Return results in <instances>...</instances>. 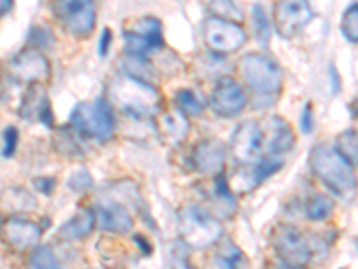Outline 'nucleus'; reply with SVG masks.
<instances>
[{
    "instance_id": "f257e3e1",
    "label": "nucleus",
    "mask_w": 358,
    "mask_h": 269,
    "mask_svg": "<svg viewBox=\"0 0 358 269\" xmlns=\"http://www.w3.org/2000/svg\"><path fill=\"white\" fill-rule=\"evenodd\" d=\"M310 167L313 174L341 200H353L358 188V179L353 167L342 158L334 147L315 146L310 153Z\"/></svg>"
},
{
    "instance_id": "f03ea898",
    "label": "nucleus",
    "mask_w": 358,
    "mask_h": 269,
    "mask_svg": "<svg viewBox=\"0 0 358 269\" xmlns=\"http://www.w3.org/2000/svg\"><path fill=\"white\" fill-rule=\"evenodd\" d=\"M108 99L131 117H151L159 108V94L143 79L122 74L108 86Z\"/></svg>"
},
{
    "instance_id": "7ed1b4c3",
    "label": "nucleus",
    "mask_w": 358,
    "mask_h": 269,
    "mask_svg": "<svg viewBox=\"0 0 358 269\" xmlns=\"http://www.w3.org/2000/svg\"><path fill=\"white\" fill-rule=\"evenodd\" d=\"M70 126L88 139L101 140V142L111 139L115 131V118L110 102L104 99L81 102L73 108L70 115Z\"/></svg>"
},
{
    "instance_id": "20e7f679",
    "label": "nucleus",
    "mask_w": 358,
    "mask_h": 269,
    "mask_svg": "<svg viewBox=\"0 0 358 269\" xmlns=\"http://www.w3.org/2000/svg\"><path fill=\"white\" fill-rule=\"evenodd\" d=\"M179 232L188 248L201 249L219 239L222 226L199 205H188L179 212Z\"/></svg>"
},
{
    "instance_id": "39448f33",
    "label": "nucleus",
    "mask_w": 358,
    "mask_h": 269,
    "mask_svg": "<svg viewBox=\"0 0 358 269\" xmlns=\"http://www.w3.org/2000/svg\"><path fill=\"white\" fill-rule=\"evenodd\" d=\"M238 72L255 92L262 95L276 94L283 83V74L274 60L260 53L245 54L238 63Z\"/></svg>"
},
{
    "instance_id": "423d86ee",
    "label": "nucleus",
    "mask_w": 358,
    "mask_h": 269,
    "mask_svg": "<svg viewBox=\"0 0 358 269\" xmlns=\"http://www.w3.org/2000/svg\"><path fill=\"white\" fill-rule=\"evenodd\" d=\"M129 56L143 57L145 54L156 53L163 47L162 22L155 17H143L134 20L124 33Z\"/></svg>"
},
{
    "instance_id": "0eeeda50",
    "label": "nucleus",
    "mask_w": 358,
    "mask_h": 269,
    "mask_svg": "<svg viewBox=\"0 0 358 269\" xmlns=\"http://www.w3.org/2000/svg\"><path fill=\"white\" fill-rule=\"evenodd\" d=\"M274 248L281 261L290 268H301L312 257V246L308 237L289 224H283L274 233Z\"/></svg>"
},
{
    "instance_id": "6e6552de",
    "label": "nucleus",
    "mask_w": 358,
    "mask_h": 269,
    "mask_svg": "<svg viewBox=\"0 0 358 269\" xmlns=\"http://www.w3.org/2000/svg\"><path fill=\"white\" fill-rule=\"evenodd\" d=\"M245 31L233 20L210 17L204 24V40L208 47L215 53L228 54L241 49L245 43Z\"/></svg>"
},
{
    "instance_id": "1a4fd4ad",
    "label": "nucleus",
    "mask_w": 358,
    "mask_h": 269,
    "mask_svg": "<svg viewBox=\"0 0 358 269\" xmlns=\"http://www.w3.org/2000/svg\"><path fill=\"white\" fill-rule=\"evenodd\" d=\"M231 151L236 162L255 163L265 158L264 131L257 120H248L236 127L231 139Z\"/></svg>"
},
{
    "instance_id": "9d476101",
    "label": "nucleus",
    "mask_w": 358,
    "mask_h": 269,
    "mask_svg": "<svg viewBox=\"0 0 358 269\" xmlns=\"http://www.w3.org/2000/svg\"><path fill=\"white\" fill-rule=\"evenodd\" d=\"M54 13L63 22L69 33L73 36L85 38L94 31L95 25V6L94 2L83 0V2H57L54 4Z\"/></svg>"
},
{
    "instance_id": "9b49d317",
    "label": "nucleus",
    "mask_w": 358,
    "mask_h": 269,
    "mask_svg": "<svg viewBox=\"0 0 358 269\" xmlns=\"http://www.w3.org/2000/svg\"><path fill=\"white\" fill-rule=\"evenodd\" d=\"M8 69L13 78H17L18 81L31 83V85L45 81L50 74L47 57L34 47H27V49L20 50L17 56H13Z\"/></svg>"
},
{
    "instance_id": "f8f14e48",
    "label": "nucleus",
    "mask_w": 358,
    "mask_h": 269,
    "mask_svg": "<svg viewBox=\"0 0 358 269\" xmlns=\"http://www.w3.org/2000/svg\"><path fill=\"white\" fill-rule=\"evenodd\" d=\"M248 104L245 92L233 78H222L213 88L210 97V106L220 117H235L241 113Z\"/></svg>"
},
{
    "instance_id": "ddd939ff",
    "label": "nucleus",
    "mask_w": 358,
    "mask_h": 269,
    "mask_svg": "<svg viewBox=\"0 0 358 269\" xmlns=\"http://www.w3.org/2000/svg\"><path fill=\"white\" fill-rule=\"evenodd\" d=\"M313 18L308 2H280L274 6V24L281 36L290 38L297 34Z\"/></svg>"
},
{
    "instance_id": "4468645a",
    "label": "nucleus",
    "mask_w": 358,
    "mask_h": 269,
    "mask_svg": "<svg viewBox=\"0 0 358 269\" xmlns=\"http://www.w3.org/2000/svg\"><path fill=\"white\" fill-rule=\"evenodd\" d=\"M262 131H264V151L265 156H280L290 151L296 144V137L285 118L273 115L262 120Z\"/></svg>"
},
{
    "instance_id": "2eb2a0df",
    "label": "nucleus",
    "mask_w": 358,
    "mask_h": 269,
    "mask_svg": "<svg viewBox=\"0 0 358 269\" xmlns=\"http://www.w3.org/2000/svg\"><path fill=\"white\" fill-rule=\"evenodd\" d=\"M194 160V167L201 174L217 176L224 171V163H226V149L224 144L215 139L201 140L192 153Z\"/></svg>"
},
{
    "instance_id": "dca6fc26",
    "label": "nucleus",
    "mask_w": 358,
    "mask_h": 269,
    "mask_svg": "<svg viewBox=\"0 0 358 269\" xmlns=\"http://www.w3.org/2000/svg\"><path fill=\"white\" fill-rule=\"evenodd\" d=\"M20 115L25 120H40V123L50 126L52 124V110L43 86L40 83L31 85L24 94L20 104Z\"/></svg>"
},
{
    "instance_id": "f3484780",
    "label": "nucleus",
    "mask_w": 358,
    "mask_h": 269,
    "mask_svg": "<svg viewBox=\"0 0 358 269\" xmlns=\"http://www.w3.org/2000/svg\"><path fill=\"white\" fill-rule=\"evenodd\" d=\"M6 241L15 249H27L36 246L41 239V228L36 223L22 217H11L4 226Z\"/></svg>"
},
{
    "instance_id": "a211bd4d",
    "label": "nucleus",
    "mask_w": 358,
    "mask_h": 269,
    "mask_svg": "<svg viewBox=\"0 0 358 269\" xmlns=\"http://www.w3.org/2000/svg\"><path fill=\"white\" fill-rule=\"evenodd\" d=\"M156 130L162 134V140L167 144H179L183 142L188 137V118L179 108H172V110L163 111L156 120Z\"/></svg>"
},
{
    "instance_id": "6ab92c4d",
    "label": "nucleus",
    "mask_w": 358,
    "mask_h": 269,
    "mask_svg": "<svg viewBox=\"0 0 358 269\" xmlns=\"http://www.w3.org/2000/svg\"><path fill=\"white\" fill-rule=\"evenodd\" d=\"M97 219L104 230L115 233H127L133 230V217L120 203H102L97 207Z\"/></svg>"
},
{
    "instance_id": "aec40b11",
    "label": "nucleus",
    "mask_w": 358,
    "mask_h": 269,
    "mask_svg": "<svg viewBox=\"0 0 358 269\" xmlns=\"http://www.w3.org/2000/svg\"><path fill=\"white\" fill-rule=\"evenodd\" d=\"M95 219L97 217H95L94 210L83 208V210H79V214H76L69 223H65L59 228V237L66 239V241H81V239L92 233L95 226Z\"/></svg>"
},
{
    "instance_id": "412c9836",
    "label": "nucleus",
    "mask_w": 358,
    "mask_h": 269,
    "mask_svg": "<svg viewBox=\"0 0 358 269\" xmlns=\"http://www.w3.org/2000/svg\"><path fill=\"white\" fill-rule=\"evenodd\" d=\"M335 151L350 163L351 167H358V131L346 130L337 137Z\"/></svg>"
},
{
    "instance_id": "4be33fe9",
    "label": "nucleus",
    "mask_w": 358,
    "mask_h": 269,
    "mask_svg": "<svg viewBox=\"0 0 358 269\" xmlns=\"http://www.w3.org/2000/svg\"><path fill=\"white\" fill-rule=\"evenodd\" d=\"M334 200L328 198L326 194H315L306 201V216L312 221H322L326 217H330L334 212Z\"/></svg>"
},
{
    "instance_id": "5701e85b",
    "label": "nucleus",
    "mask_w": 358,
    "mask_h": 269,
    "mask_svg": "<svg viewBox=\"0 0 358 269\" xmlns=\"http://www.w3.org/2000/svg\"><path fill=\"white\" fill-rule=\"evenodd\" d=\"M31 269H62V264L49 246H38L31 255Z\"/></svg>"
},
{
    "instance_id": "b1692460",
    "label": "nucleus",
    "mask_w": 358,
    "mask_h": 269,
    "mask_svg": "<svg viewBox=\"0 0 358 269\" xmlns=\"http://www.w3.org/2000/svg\"><path fill=\"white\" fill-rule=\"evenodd\" d=\"M252 27H255L258 41L262 45H267L271 40V24H268L267 13L260 4L252 6Z\"/></svg>"
},
{
    "instance_id": "393cba45",
    "label": "nucleus",
    "mask_w": 358,
    "mask_h": 269,
    "mask_svg": "<svg viewBox=\"0 0 358 269\" xmlns=\"http://www.w3.org/2000/svg\"><path fill=\"white\" fill-rule=\"evenodd\" d=\"M176 102H178V108L183 113L194 115V117L203 113V102L199 101V97L192 90H179L176 94Z\"/></svg>"
},
{
    "instance_id": "a878e982",
    "label": "nucleus",
    "mask_w": 358,
    "mask_h": 269,
    "mask_svg": "<svg viewBox=\"0 0 358 269\" xmlns=\"http://www.w3.org/2000/svg\"><path fill=\"white\" fill-rule=\"evenodd\" d=\"M342 34L353 43H358V4L350 6L342 17Z\"/></svg>"
},
{
    "instance_id": "bb28decb",
    "label": "nucleus",
    "mask_w": 358,
    "mask_h": 269,
    "mask_svg": "<svg viewBox=\"0 0 358 269\" xmlns=\"http://www.w3.org/2000/svg\"><path fill=\"white\" fill-rule=\"evenodd\" d=\"M171 268L172 269H196L188 261V246L176 244L171 251Z\"/></svg>"
},
{
    "instance_id": "cd10ccee",
    "label": "nucleus",
    "mask_w": 358,
    "mask_h": 269,
    "mask_svg": "<svg viewBox=\"0 0 358 269\" xmlns=\"http://www.w3.org/2000/svg\"><path fill=\"white\" fill-rule=\"evenodd\" d=\"M18 139H20V134H18V130L15 126H9L4 130V149H2V156L4 158H9V156L15 155L18 146Z\"/></svg>"
},
{
    "instance_id": "c85d7f7f",
    "label": "nucleus",
    "mask_w": 358,
    "mask_h": 269,
    "mask_svg": "<svg viewBox=\"0 0 358 269\" xmlns=\"http://www.w3.org/2000/svg\"><path fill=\"white\" fill-rule=\"evenodd\" d=\"M210 9L215 13V17L224 18V20H229V18L236 17V15H238V18L242 17V11L233 2H215V4L210 6Z\"/></svg>"
},
{
    "instance_id": "c756f323",
    "label": "nucleus",
    "mask_w": 358,
    "mask_h": 269,
    "mask_svg": "<svg viewBox=\"0 0 358 269\" xmlns=\"http://www.w3.org/2000/svg\"><path fill=\"white\" fill-rule=\"evenodd\" d=\"M92 185H94V181H92V178H90V174L86 171H78L69 181V187L76 192L90 191Z\"/></svg>"
},
{
    "instance_id": "7c9ffc66",
    "label": "nucleus",
    "mask_w": 358,
    "mask_h": 269,
    "mask_svg": "<svg viewBox=\"0 0 358 269\" xmlns=\"http://www.w3.org/2000/svg\"><path fill=\"white\" fill-rule=\"evenodd\" d=\"M301 127L305 133H312L313 130V111H312V104H306L305 110H303L301 115Z\"/></svg>"
},
{
    "instance_id": "2f4dec72",
    "label": "nucleus",
    "mask_w": 358,
    "mask_h": 269,
    "mask_svg": "<svg viewBox=\"0 0 358 269\" xmlns=\"http://www.w3.org/2000/svg\"><path fill=\"white\" fill-rule=\"evenodd\" d=\"M204 269H235L233 268V262L226 261V258L220 255V257H212L206 262Z\"/></svg>"
},
{
    "instance_id": "473e14b6",
    "label": "nucleus",
    "mask_w": 358,
    "mask_h": 269,
    "mask_svg": "<svg viewBox=\"0 0 358 269\" xmlns=\"http://www.w3.org/2000/svg\"><path fill=\"white\" fill-rule=\"evenodd\" d=\"M33 184H34V187H36L40 192H43V194H50V192L54 191L56 179L54 178H36Z\"/></svg>"
},
{
    "instance_id": "72a5a7b5",
    "label": "nucleus",
    "mask_w": 358,
    "mask_h": 269,
    "mask_svg": "<svg viewBox=\"0 0 358 269\" xmlns=\"http://www.w3.org/2000/svg\"><path fill=\"white\" fill-rule=\"evenodd\" d=\"M110 43H111V31L110 29H104L101 34V41H99V53H101V56H106L108 50H110Z\"/></svg>"
},
{
    "instance_id": "f704fd0d",
    "label": "nucleus",
    "mask_w": 358,
    "mask_h": 269,
    "mask_svg": "<svg viewBox=\"0 0 358 269\" xmlns=\"http://www.w3.org/2000/svg\"><path fill=\"white\" fill-rule=\"evenodd\" d=\"M350 111L355 115V118H358V97L350 104Z\"/></svg>"
},
{
    "instance_id": "c9c22d12",
    "label": "nucleus",
    "mask_w": 358,
    "mask_h": 269,
    "mask_svg": "<svg viewBox=\"0 0 358 269\" xmlns=\"http://www.w3.org/2000/svg\"><path fill=\"white\" fill-rule=\"evenodd\" d=\"M11 2H0V17H2V13L9 11L11 9Z\"/></svg>"
},
{
    "instance_id": "e433bc0d",
    "label": "nucleus",
    "mask_w": 358,
    "mask_h": 269,
    "mask_svg": "<svg viewBox=\"0 0 358 269\" xmlns=\"http://www.w3.org/2000/svg\"><path fill=\"white\" fill-rule=\"evenodd\" d=\"M357 248H358V242H357Z\"/></svg>"
}]
</instances>
